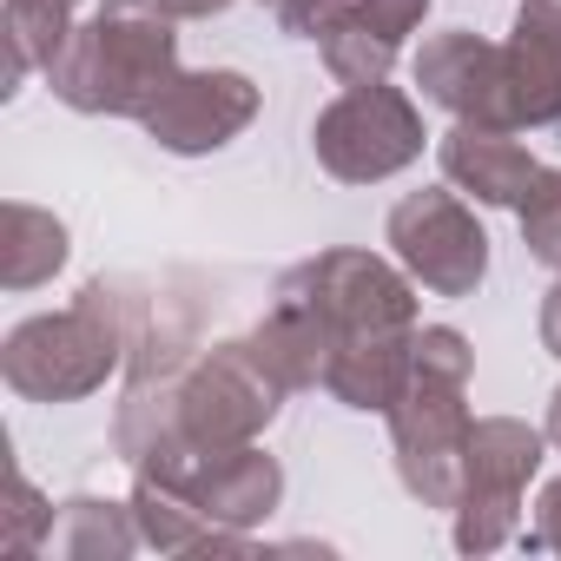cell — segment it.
Masks as SVG:
<instances>
[{
    "mask_svg": "<svg viewBox=\"0 0 561 561\" xmlns=\"http://www.w3.org/2000/svg\"><path fill=\"white\" fill-rule=\"evenodd\" d=\"M285 390L264 377V364L244 351V337L211 344L205 357H192L179 370V423L198 449H244L257 443V430L277 416Z\"/></svg>",
    "mask_w": 561,
    "mask_h": 561,
    "instance_id": "cell-7",
    "label": "cell"
},
{
    "mask_svg": "<svg viewBox=\"0 0 561 561\" xmlns=\"http://www.w3.org/2000/svg\"><path fill=\"white\" fill-rule=\"evenodd\" d=\"M172 80H179V34L159 0H100V14L73 27V41L47 67V87L73 113H106V119H146V106Z\"/></svg>",
    "mask_w": 561,
    "mask_h": 561,
    "instance_id": "cell-3",
    "label": "cell"
},
{
    "mask_svg": "<svg viewBox=\"0 0 561 561\" xmlns=\"http://www.w3.org/2000/svg\"><path fill=\"white\" fill-rule=\"evenodd\" d=\"M344 8H351V0H277L271 14H277V27H285V34H305V41H318V34H324V27H331Z\"/></svg>",
    "mask_w": 561,
    "mask_h": 561,
    "instance_id": "cell-21",
    "label": "cell"
},
{
    "mask_svg": "<svg viewBox=\"0 0 561 561\" xmlns=\"http://www.w3.org/2000/svg\"><path fill=\"white\" fill-rule=\"evenodd\" d=\"M436 159H443L449 185L476 192V205H522L528 185H535V172H541L528 159V146H515L495 126H462V119H456V133H443Z\"/></svg>",
    "mask_w": 561,
    "mask_h": 561,
    "instance_id": "cell-14",
    "label": "cell"
},
{
    "mask_svg": "<svg viewBox=\"0 0 561 561\" xmlns=\"http://www.w3.org/2000/svg\"><path fill=\"white\" fill-rule=\"evenodd\" d=\"M390 244L403 257V271L436 298H469L489 277V231L476 225V211L456 192H410L390 211Z\"/></svg>",
    "mask_w": 561,
    "mask_h": 561,
    "instance_id": "cell-8",
    "label": "cell"
},
{
    "mask_svg": "<svg viewBox=\"0 0 561 561\" xmlns=\"http://www.w3.org/2000/svg\"><path fill=\"white\" fill-rule=\"evenodd\" d=\"M67 264V225L41 205H8L0 211V285L8 291H34Z\"/></svg>",
    "mask_w": 561,
    "mask_h": 561,
    "instance_id": "cell-16",
    "label": "cell"
},
{
    "mask_svg": "<svg viewBox=\"0 0 561 561\" xmlns=\"http://www.w3.org/2000/svg\"><path fill=\"white\" fill-rule=\"evenodd\" d=\"M179 489L192 502H205L225 528H251V522H264L277 508V495H285V469H277V456H264L257 443H244V449L198 456Z\"/></svg>",
    "mask_w": 561,
    "mask_h": 561,
    "instance_id": "cell-13",
    "label": "cell"
},
{
    "mask_svg": "<svg viewBox=\"0 0 561 561\" xmlns=\"http://www.w3.org/2000/svg\"><path fill=\"white\" fill-rule=\"evenodd\" d=\"M264 8H277V0H264Z\"/></svg>",
    "mask_w": 561,
    "mask_h": 561,
    "instance_id": "cell-26",
    "label": "cell"
},
{
    "mask_svg": "<svg viewBox=\"0 0 561 561\" xmlns=\"http://www.w3.org/2000/svg\"><path fill=\"white\" fill-rule=\"evenodd\" d=\"M469 370H476L469 337L449 324H430V331H416V364H410L403 397L383 410L390 443H397V476L423 508H456V495H462V449L476 430V416L462 403Z\"/></svg>",
    "mask_w": 561,
    "mask_h": 561,
    "instance_id": "cell-4",
    "label": "cell"
},
{
    "mask_svg": "<svg viewBox=\"0 0 561 561\" xmlns=\"http://www.w3.org/2000/svg\"><path fill=\"white\" fill-rule=\"evenodd\" d=\"M515 211H522V244H528V257H541V264L561 271V172L541 165L535 185H528V198H522Z\"/></svg>",
    "mask_w": 561,
    "mask_h": 561,
    "instance_id": "cell-19",
    "label": "cell"
},
{
    "mask_svg": "<svg viewBox=\"0 0 561 561\" xmlns=\"http://www.w3.org/2000/svg\"><path fill=\"white\" fill-rule=\"evenodd\" d=\"M311 152L344 185L397 179L403 165L423 159V113H416V100L403 87H383V80L344 87L311 126Z\"/></svg>",
    "mask_w": 561,
    "mask_h": 561,
    "instance_id": "cell-5",
    "label": "cell"
},
{
    "mask_svg": "<svg viewBox=\"0 0 561 561\" xmlns=\"http://www.w3.org/2000/svg\"><path fill=\"white\" fill-rule=\"evenodd\" d=\"M257 119V87L231 67H205V73H179L152 106H146V133L179 152V159H198V152H218L231 146L244 126Z\"/></svg>",
    "mask_w": 561,
    "mask_h": 561,
    "instance_id": "cell-10",
    "label": "cell"
},
{
    "mask_svg": "<svg viewBox=\"0 0 561 561\" xmlns=\"http://www.w3.org/2000/svg\"><path fill=\"white\" fill-rule=\"evenodd\" d=\"M8 495H14V508H8V548H47L54 508H41V495H34V482L21 469L8 476Z\"/></svg>",
    "mask_w": 561,
    "mask_h": 561,
    "instance_id": "cell-20",
    "label": "cell"
},
{
    "mask_svg": "<svg viewBox=\"0 0 561 561\" xmlns=\"http://www.w3.org/2000/svg\"><path fill=\"white\" fill-rule=\"evenodd\" d=\"M159 8H165L172 21H211V14L231 8V0H159Z\"/></svg>",
    "mask_w": 561,
    "mask_h": 561,
    "instance_id": "cell-24",
    "label": "cell"
},
{
    "mask_svg": "<svg viewBox=\"0 0 561 561\" xmlns=\"http://www.w3.org/2000/svg\"><path fill=\"white\" fill-rule=\"evenodd\" d=\"M541 344H548V357H561V277H554V291L541 298Z\"/></svg>",
    "mask_w": 561,
    "mask_h": 561,
    "instance_id": "cell-22",
    "label": "cell"
},
{
    "mask_svg": "<svg viewBox=\"0 0 561 561\" xmlns=\"http://www.w3.org/2000/svg\"><path fill=\"white\" fill-rule=\"evenodd\" d=\"M541 469V430L515 416H482L462 449V495H456V548L489 554L522 522V489Z\"/></svg>",
    "mask_w": 561,
    "mask_h": 561,
    "instance_id": "cell-6",
    "label": "cell"
},
{
    "mask_svg": "<svg viewBox=\"0 0 561 561\" xmlns=\"http://www.w3.org/2000/svg\"><path fill=\"white\" fill-rule=\"evenodd\" d=\"M508 106L522 126L561 119V0H522L515 34H508Z\"/></svg>",
    "mask_w": 561,
    "mask_h": 561,
    "instance_id": "cell-12",
    "label": "cell"
},
{
    "mask_svg": "<svg viewBox=\"0 0 561 561\" xmlns=\"http://www.w3.org/2000/svg\"><path fill=\"white\" fill-rule=\"evenodd\" d=\"M133 515H139V535L165 554H211V548H231L244 554V528H225L205 502H192L185 489L172 482H152V476H133Z\"/></svg>",
    "mask_w": 561,
    "mask_h": 561,
    "instance_id": "cell-15",
    "label": "cell"
},
{
    "mask_svg": "<svg viewBox=\"0 0 561 561\" xmlns=\"http://www.w3.org/2000/svg\"><path fill=\"white\" fill-rule=\"evenodd\" d=\"M277 298L298 305L324 337V390L344 410H390L416 364V291L377 251L337 244L277 277Z\"/></svg>",
    "mask_w": 561,
    "mask_h": 561,
    "instance_id": "cell-1",
    "label": "cell"
},
{
    "mask_svg": "<svg viewBox=\"0 0 561 561\" xmlns=\"http://www.w3.org/2000/svg\"><path fill=\"white\" fill-rule=\"evenodd\" d=\"M416 87L430 106L456 113L462 126H495L515 133V106H508V54L469 27H449L436 41H423L416 54Z\"/></svg>",
    "mask_w": 561,
    "mask_h": 561,
    "instance_id": "cell-9",
    "label": "cell"
},
{
    "mask_svg": "<svg viewBox=\"0 0 561 561\" xmlns=\"http://www.w3.org/2000/svg\"><path fill=\"white\" fill-rule=\"evenodd\" d=\"M152 318V291L133 277H93V285L47 318H27L0 344V377L14 397L34 403H80L106 390V377L133 357L139 331Z\"/></svg>",
    "mask_w": 561,
    "mask_h": 561,
    "instance_id": "cell-2",
    "label": "cell"
},
{
    "mask_svg": "<svg viewBox=\"0 0 561 561\" xmlns=\"http://www.w3.org/2000/svg\"><path fill=\"white\" fill-rule=\"evenodd\" d=\"M541 541L561 554V482H548V489H541Z\"/></svg>",
    "mask_w": 561,
    "mask_h": 561,
    "instance_id": "cell-23",
    "label": "cell"
},
{
    "mask_svg": "<svg viewBox=\"0 0 561 561\" xmlns=\"http://www.w3.org/2000/svg\"><path fill=\"white\" fill-rule=\"evenodd\" d=\"M423 14H430V0H351V8L318 34L331 80H344V87L383 80L397 67L403 41L423 27Z\"/></svg>",
    "mask_w": 561,
    "mask_h": 561,
    "instance_id": "cell-11",
    "label": "cell"
},
{
    "mask_svg": "<svg viewBox=\"0 0 561 561\" xmlns=\"http://www.w3.org/2000/svg\"><path fill=\"white\" fill-rule=\"evenodd\" d=\"M139 535V515L119 508V502H100V495H73L54 508V528H47V548L67 554V561H119L133 554Z\"/></svg>",
    "mask_w": 561,
    "mask_h": 561,
    "instance_id": "cell-17",
    "label": "cell"
},
{
    "mask_svg": "<svg viewBox=\"0 0 561 561\" xmlns=\"http://www.w3.org/2000/svg\"><path fill=\"white\" fill-rule=\"evenodd\" d=\"M548 443H554V449H561V390H554V397H548Z\"/></svg>",
    "mask_w": 561,
    "mask_h": 561,
    "instance_id": "cell-25",
    "label": "cell"
},
{
    "mask_svg": "<svg viewBox=\"0 0 561 561\" xmlns=\"http://www.w3.org/2000/svg\"><path fill=\"white\" fill-rule=\"evenodd\" d=\"M73 8L80 0H8V87L14 93L27 67H54V54L73 41Z\"/></svg>",
    "mask_w": 561,
    "mask_h": 561,
    "instance_id": "cell-18",
    "label": "cell"
}]
</instances>
